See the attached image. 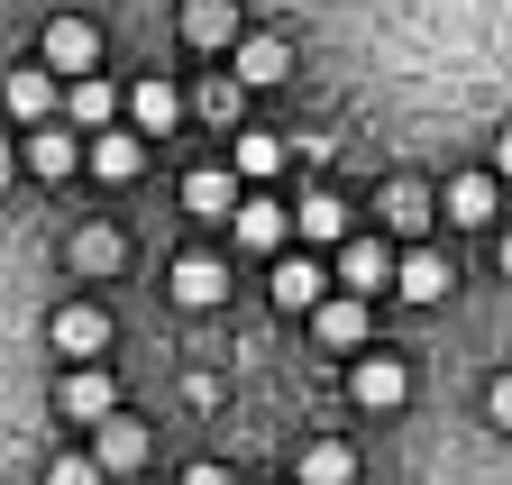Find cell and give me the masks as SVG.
<instances>
[{
  "mask_svg": "<svg viewBox=\"0 0 512 485\" xmlns=\"http://www.w3.org/2000/svg\"><path fill=\"white\" fill-rule=\"evenodd\" d=\"M348 394H357L366 412H403V403H412V367H403V357H384V348H375V357H357Z\"/></svg>",
  "mask_w": 512,
  "mask_h": 485,
  "instance_id": "obj_5",
  "label": "cell"
},
{
  "mask_svg": "<svg viewBox=\"0 0 512 485\" xmlns=\"http://www.w3.org/2000/svg\"><path fill=\"white\" fill-rule=\"evenodd\" d=\"M229 74H238L247 92H266V83L293 74V46H284V37H238V46H229Z\"/></svg>",
  "mask_w": 512,
  "mask_h": 485,
  "instance_id": "obj_11",
  "label": "cell"
},
{
  "mask_svg": "<svg viewBox=\"0 0 512 485\" xmlns=\"http://www.w3.org/2000/svg\"><path fill=\"white\" fill-rule=\"evenodd\" d=\"M384 229L421 238V229H430V184H412V174H403V184H384Z\"/></svg>",
  "mask_w": 512,
  "mask_h": 485,
  "instance_id": "obj_25",
  "label": "cell"
},
{
  "mask_svg": "<svg viewBox=\"0 0 512 485\" xmlns=\"http://www.w3.org/2000/svg\"><path fill=\"white\" fill-rule=\"evenodd\" d=\"M55 348L92 367V357L110 348V312H101V302H64V312H55Z\"/></svg>",
  "mask_w": 512,
  "mask_h": 485,
  "instance_id": "obj_12",
  "label": "cell"
},
{
  "mask_svg": "<svg viewBox=\"0 0 512 485\" xmlns=\"http://www.w3.org/2000/svg\"><path fill=\"white\" fill-rule=\"evenodd\" d=\"M74 165H92V147H83V129H74V119H46V129H28V174L64 184Z\"/></svg>",
  "mask_w": 512,
  "mask_h": 485,
  "instance_id": "obj_4",
  "label": "cell"
},
{
  "mask_svg": "<svg viewBox=\"0 0 512 485\" xmlns=\"http://www.w3.org/2000/svg\"><path fill=\"white\" fill-rule=\"evenodd\" d=\"M183 485H229V467H211V458H202V467H183Z\"/></svg>",
  "mask_w": 512,
  "mask_h": 485,
  "instance_id": "obj_29",
  "label": "cell"
},
{
  "mask_svg": "<svg viewBox=\"0 0 512 485\" xmlns=\"http://www.w3.org/2000/svg\"><path fill=\"white\" fill-rule=\"evenodd\" d=\"M64 74L55 65H10V83H0V101H10V119L19 129H46V119L64 110V92H55Z\"/></svg>",
  "mask_w": 512,
  "mask_h": 485,
  "instance_id": "obj_1",
  "label": "cell"
},
{
  "mask_svg": "<svg viewBox=\"0 0 512 485\" xmlns=\"http://www.w3.org/2000/svg\"><path fill=\"white\" fill-rule=\"evenodd\" d=\"M92 458H101L110 476H128V467H147V421H138V412H110L101 431H92Z\"/></svg>",
  "mask_w": 512,
  "mask_h": 485,
  "instance_id": "obj_13",
  "label": "cell"
},
{
  "mask_svg": "<svg viewBox=\"0 0 512 485\" xmlns=\"http://www.w3.org/2000/svg\"><path fill=\"white\" fill-rule=\"evenodd\" d=\"M119 110H128V101H119V92H110L101 74L64 83V119H74V129H92V138H101V129H119Z\"/></svg>",
  "mask_w": 512,
  "mask_h": 485,
  "instance_id": "obj_18",
  "label": "cell"
},
{
  "mask_svg": "<svg viewBox=\"0 0 512 485\" xmlns=\"http://www.w3.org/2000/svg\"><path fill=\"white\" fill-rule=\"evenodd\" d=\"M174 302L183 312H220L229 302V266L220 257H174Z\"/></svg>",
  "mask_w": 512,
  "mask_h": 485,
  "instance_id": "obj_14",
  "label": "cell"
},
{
  "mask_svg": "<svg viewBox=\"0 0 512 485\" xmlns=\"http://www.w3.org/2000/svg\"><path fill=\"white\" fill-rule=\"evenodd\" d=\"M238 202H247L238 193V165H192L183 174V211L192 220H238Z\"/></svg>",
  "mask_w": 512,
  "mask_h": 485,
  "instance_id": "obj_8",
  "label": "cell"
},
{
  "mask_svg": "<svg viewBox=\"0 0 512 485\" xmlns=\"http://www.w3.org/2000/svg\"><path fill=\"white\" fill-rule=\"evenodd\" d=\"M183 46H202V55L238 46V0H183Z\"/></svg>",
  "mask_w": 512,
  "mask_h": 485,
  "instance_id": "obj_15",
  "label": "cell"
},
{
  "mask_svg": "<svg viewBox=\"0 0 512 485\" xmlns=\"http://www.w3.org/2000/svg\"><path fill=\"white\" fill-rule=\"evenodd\" d=\"M92 174H101V184H138V174H147V138L138 129H101L92 138Z\"/></svg>",
  "mask_w": 512,
  "mask_h": 485,
  "instance_id": "obj_16",
  "label": "cell"
},
{
  "mask_svg": "<svg viewBox=\"0 0 512 485\" xmlns=\"http://www.w3.org/2000/svg\"><path fill=\"white\" fill-rule=\"evenodd\" d=\"M330 266L320 257H275V275H266V293H275V312H320V302H330Z\"/></svg>",
  "mask_w": 512,
  "mask_h": 485,
  "instance_id": "obj_3",
  "label": "cell"
},
{
  "mask_svg": "<svg viewBox=\"0 0 512 485\" xmlns=\"http://www.w3.org/2000/svg\"><path fill=\"white\" fill-rule=\"evenodd\" d=\"M37 55L64 74V83H83L92 65H101V28L92 19H46V37H37Z\"/></svg>",
  "mask_w": 512,
  "mask_h": 485,
  "instance_id": "obj_2",
  "label": "cell"
},
{
  "mask_svg": "<svg viewBox=\"0 0 512 485\" xmlns=\"http://www.w3.org/2000/svg\"><path fill=\"white\" fill-rule=\"evenodd\" d=\"M229 238H238V248H266V257H284L293 211H284L275 193H247V202H238V220H229Z\"/></svg>",
  "mask_w": 512,
  "mask_h": 485,
  "instance_id": "obj_9",
  "label": "cell"
},
{
  "mask_svg": "<svg viewBox=\"0 0 512 485\" xmlns=\"http://www.w3.org/2000/svg\"><path fill=\"white\" fill-rule=\"evenodd\" d=\"M238 101H247V83H238V74H220V83H202V110L220 119V129H229V119H238Z\"/></svg>",
  "mask_w": 512,
  "mask_h": 485,
  "instance_id": "obj_27",
  "label": "cell"
},
{
  "mask_svg": "<svg viewBox=\"0 0 512 485\" xmlns=\"http://www.w3.org/2000/svg\"><path fill=\"white\" fill-rule=\"evenodd\" d=\"M293 485H357V449H348V440H311Z\"/></svg>",
  "mask_w": 512,
  "mask_h": 485,
  "instance_id": "obj_23",
  "label": "cell"
},
{
  "mask_svg": "<svg viewBox=\"0 0 512 485\" xmlns=\"http://www.w3.org/2000/svg\"><path fill=\"white\" fill-rule=\"evenodd\" d=\"M494 266H503V275H512V229H503V238H494Z\"/></svg>",
  "mask_w": 512,
  "mask_h": 485,
  "instance_id": "obj_31",
  "label": "cell"
},
{
  "mask_svg": "<svg viewBox=\"0 0 512 485\" xmlns=\"http://www.w3.org/2000/svg\"><path fill=\"white\" fill-rule=\"evenodd\" d=\"M448 220L458 229H494V174H458V184H448Z\"/></svg>",
  "mask_w": 512,
  "mask_h": 485,
  "instance_id": "obj_24",
  "label": "cell"
},
{
  "mask_svg": "<svg viewBox=\"0 0 512 485\" xmlns=\"http://www.w3.org/2000/svg\"><path fill=\"white\" fill-rule=\"evenodd\" d=\"M55 412H64V421H92V431H101V421L119 412V385H110V367H74V376L55 385Z\"/></svg>",
  "mask_w": 512,
  "mask_h": 485,
  "instance_id": "obj_7",
  "label": "cell"
},
{
  "mask_svg": "<svg viewBox=\"0 0 512 485\" xmlns=\"http://www.w3.org/2000/svg\"><path fill=\"white\" fill-rule=\"evenodd\" d=\"M394 275H403V257L384 248V238H348V248H339V284L348 293H384Z\"/></svg>",
  "mask_w": 512,
  "mask_h": 485,
  "instance_id": "obj_10",
  "label": "cell"
},
{
  "mask_svg": "<svg viewBox=\"0 0 512 485\" xmlns=\"http://www.w3.org/2000/svg\"><path fill=\"white\" fill-rule=\"evenodd\" d=\"M311 330L320 339H330V348H366V293H330V302H320V312H311Z\"/></svg>",
  "mask_w": 512,
  "mask_h": 485,
  "instance_id": "obj_21",
  "label": "cell"
},
{
  "mask_svg": "<svg viewBox=\"0 0 512 485\" xmlns=\"http://www.w3.org/2000/svg\"><path fill=\"white\" fill-rule=\"evenodd\" d=\"M64 266H74L83 284H110V275L128 266V238H119L110 220H92V229H74V238H64Z\"/></svg>",
  "mask_w": 512,
  "mask_h": 485,
  "instance_id": "obj_6",
  "label": "cell"
},
{
  "mask_svg": "<svg viewBox=\"0 0 512 485\" xmlns=\"http://www.w3.org/2000/svg\"><path fill=\"white\" fill-rule=\"evenodd\" d=\"M448 284H458V275H448V257H439V248H412V257H403V275H394V293H403V302H448Z\"/></svg>",
  "mask_w": 512,
  "mask_h": 485,
  "instance_id": "obj_22",
  "label": "cell"
},
{
  "mask_svg": "<svg viewBox=\"0 0 512 485\" xmlns=\"http://www.w3.org/2000/svg\"><path fill=\"white\" fill-rule=\"evenodd\" d=\"M284 138H266V129H238L229 138V165H238V184H275V174H284Z\"/></svg>",
  "mask_w": 512,
  "mask_h": 485,
  "instance_id": "obj_20",
  "label": "cell"
},
{
  "mask_svg": "<svg viewBox=\"0 0 512 485\" xmlns=\"http://www.w3.org/2000/svg\"><path fill=\"white\" fill-rule=\"evenodd\" d=\"M485 412H494V431H512V376H494V385H485Z\"/></svg>",
  "mask_w": 512,
  "mask_h": 485,
  "instance_id": "obj_28",
  "label": "cell"
},
{
  "mask_svg": "<svg viewBox=\"0 0 512 485\" xmlns=\"http://www.w3.org/2000/svg\"><path fill=\"white\" fill-rule=\"evenodd\" d=\"M494 174H512V129H503V138H494Z\"/></svg>",
  "mask_w": 512,
  "mask_h": 485,
  "instance_id": "obj_30",
  "label": "cell"
},
{
  "mask_svg": "<svg viewBox=\"0 0 512 485\" xmlns=\"http://www.w3.org/2000/svg\"><path fill=\"white\" fill-rule=\"evenodd\" d=\"M46 485H110V467H101V458H83V449H64V458L46 467Z\"/></svg>",
  "mask_w": 512,
  "mask_h": 485,
  "instance_id": "obj_26",
  "label": "cell"
},
{
  "mask_svg": "<svg viewBox=\"0 0 512 485\" xmlns=\"http://www.w3.org/2000/svg\"><path fill=\"white\" fill-rule=\"evenodd\" d=\"M293 229H302V248H348V202L339 193H302Z\"/></svg>",
  "mask_w": 512,
  "mask_h": 485,
  "instance_id": "obj_19",
  "label": "cell"
},
{
  "mask_svg": "<svg viewBox=\"0 0 512 485\" xmlns=\"http://www.w3.org/2000/svg\"><path fill=\"white\" fill-rule=\"evenodd\" d=\"M174 119H183V92H174L165 74H147L138 92H128V129H138V138H165Z\"/></svg>",
  "mask_w": 512,
  "mask_h": 485,
  "instance_id": "obj_17",
  "label": "cell"
}]
</instances>
